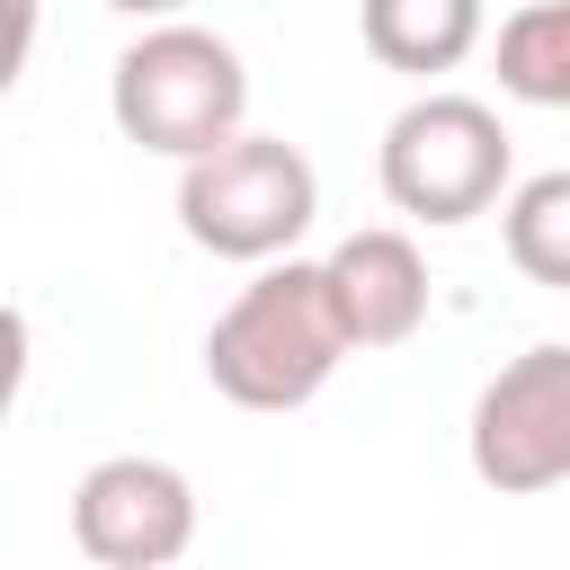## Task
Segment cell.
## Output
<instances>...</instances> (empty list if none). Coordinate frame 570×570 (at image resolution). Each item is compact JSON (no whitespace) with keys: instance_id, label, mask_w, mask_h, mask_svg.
I'll return each mask as SVG.
<instances>
[{"instance_id":"cell-6","label":"cell","mask_w":570,"mask_h":570,"mask_svg":"<svg viewBox=\"0 0 570 570\" xmlns=\"http://www.w3.org/2000/svg\"><path fill=\"white\" fill-rule=\"evenodd\" d=\"M71 543L98 570H169L196 543V490L160 454H107L71 490Z\"/></svg>"},{"instance_id":"cell-5","label":"cell","mask_w":570,"mask_h":570,"mask_svg":"<svg viewBox=\"0 0 570 570\" xmlns=\"http://www.w3.org/2000/svg\"><path fill=\"white\" fill-rule=\"evenodd\" d=\"M463 445H472L481 490H499V499L561 490V481H570V347L543 338V347L508 356V365L481 383Z\"/></svg>"},{"instance_id":"cell-3","label":"cell","mask_w":570,"mask_h":570,"mask_svg":"<svg viewBox=\"0 0 570 570\" xmlns=\"http://www.w3.org/2000/svg\"><path fill=\"white\" fill-rule=\"evenodd\" d=\"M321 214V169L303 160V142L285 134H232L205 160H178V232L205 258H294V240Z\"/></svg>"},{"instance_id":"cell-4","label":"cell","mask_w":570,"mask_h":570,"mask_svg":"<svg viewBox=\"0 0 570 570\" xmlns=\"http://www.w3.org/2000/svg\"><path fill=\"white\" fill-rule=\"evenodd\" d=\"M383 196L392 214L428 223V232H454L490 205H508L517 187V142L499 125V107L463 98V89H428L410 98L392 125H383Z\"/></svg>"},{"instance_id":"cell-2","label":"cell","mask_w":570,"mask_h":570,"mask_svg":"<svg viewBox=\"0 0 570 570\" xmlns=\"http://www.w3.org/2000/svg\"><path fill=\"white\" fill-rule=\"evenodd\" d=\"M107 107H116V134L160 151V160H205L223 151L232 134H249V71H240V45L196 27V18H151L116 71H107Z\"/></svg>"},{"instance_id":"cell-1","label":"cell","mask_w":570,"mask_h":570,"mask_svg":"<svg viewBox=\"0 0 570 570\" xmlns=\"http://www.w3.org/2000/svg\"><path fill=\"white\" fill-rule=\"evenodd\" d=\"M347 356L356 338L338 321L321 258H267L205 330V383L232 410H303Z\"/></svg>"},{"instance_id":"cell-9","label":"cell","mask_w":570,"mask_h":570,"mask_svg":"<svg viewBox=\"0 0 570 570\" xmlns=\"http://www.w3.org/2000/svg\"><path fill=\"white\" fill-rule=\"evenodd\" d=\"M499 240H508V267H517L525 285L570 294V169L517 178L508 205H499Z\"/></svg>"},{"instance_id":"cell-10","label":"cell","mask_w":570,"mask_h":570,"mask_svg":"<svg viewBox=\"0 0 570 570\" xmlns=\"http://www.w3.org/2000/svg\"><path fill=\"white\" fill-rule=\"evenodd\" d=\"M499 89L525 107H570V0H525L499 27Z\"/></svg>"},{"instance_id":"cell-8","label":"cell","mask_w":570,"mask_h":570,"mask_svg":"<svg viewBox=\"0 0 570 570\" xmlns=\"http://www.w3.org/2000/svg\"><path fill=\"white\" fill-rule=\"evenodd\" d=\"M481 0H356V36L383 71H410V80H436L454 62L481 53Z\"/></svg>"},{"instance_id":"cell-11","label":"cell","mask_w":570,"mask_h":570,"mask_svg":"<svg viewBox=\"0 0 570 570\" xmlns=\"http://www.w3.org/2000/svg\"><path fill=\"white\" fill-rule=\"evenodd\" d=\"M107 9H125V18H178L187 0H107Z\"/></svg>"},{"instance_id":"cell-7","label":"cell","mask_w":570,"mask_h":570,"mask_svg":"<svg viewBox=\"0 0 570 570\" xmlns=\"http://www.w3.org/2000/svg\"><path fill=\"white\" fill-rule=\"evenodd\" d=\"M321 267H330V294H338V321H347L356 347H401V338H419V321H428V258H419L410 232L365 223V232H347Z\"/></svg>"}]
</instances>
